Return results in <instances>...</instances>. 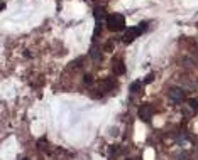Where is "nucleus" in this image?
<instances>
[{
  "mask_svg": "<svg viewBox=\"0 0 198 160\" xmlns=\"http://www.w3.org/2000/svg\"><path fill=\"white\" fill-rule=\"evenodd\" d=\"M107 29L112 30V32H119V30H124L125 27V19L124 15H120V14H112V15L107 17Z\"/></svg>",
  "mask_w": 198,
  "mask_h": 160,
  "instance_id": "nucleus-1",
  "label": "nucleus"
},
{
  "mask_svg": "<svg viewBox=\"0 0 198 160\" xmlns=\"http://www.w3.org/2000/svg\"><path fill=\"white\" fill-rule=\"evenodd\" d=\"M146 27H147V22H142V24H139L137 27H130V29H127L125 30V34H124V44H130V42L134 41V39H137L139 35L142 34V30H146Z\"/></svg>",
  "mask_w": 198,
  "mask_h": 160,
  "instance_id": "nucleus-2",
  "label": "nucleus"
},
{
  "mask_svg": "<svg viewBox=\"0 0 198 160\" xmlns=\"http://www.w3.org/2000/svg\"><path fill=\"white\" fill-rule=\"evenodd\" d=\"M152 113H154V111H152V108L151 106H141V108H139V118H141L142 122H146V123H149L151 122V118H152Z\"/></svg>",
  "mask_w": 198,
  "mask_h": 160,
  "instance_id": "nucleus-3",
  "label": "nucleus"
},
{
  "mask_svg": "<svg viewBox=\"0 0 198 160\" xmlns=\"http://www.w3.org/2000/svg\"><path fill=\"white\" fill-rule=\"evenodd\" d=\"M169 98L174 103H181V101L185 100V93H183L181 88H171L169 89Z\"/></svg>",
  "mask_w": 198,
  "mask_h": 160,
  "instance_id": "nucleus-4",
  "label": "nucleus"
},
{
  "mask_svg": "<svg viewBox=\"0 0 198 160\" xmlns=\"http://www.w3.org/2000/svg\"><path fill=\"white\" fill-rule=\"evenodd\" d=\"M117 86V81L113 79V78H107V79L102 83V89L104 91H110V89H113Z\"/></svg>",
  "mask_w": 198,
  "mask_h": 160,
  "instance_id": "nucleus-5",
  "label": "nucleus"
},
{
  "mask_svg": "<svg viewBox=\"0 0 198 160\" xmlns=\"http://www.w3.org/2000/svg\"><path fill=\"white\" fill-rule=\"evenodd\" d=\"M112 66H113V72H115V74H124L125 72V66H124V63H122L120 59H115Z\"/></svg>",
  "mask_w": 198,
  "mask_h": 160,
  "instance_id": "nucleus-6",
  "label": "nucleus"
},
{
  "mask_svg": "<svg viewBox=\"0 0 198 160\" xmlns=\"http://www.w3.org/2000/svg\"><path fill=\"white\" fill-rule=\"evenodd\" d=\"M105 17V10L102 7H97L95 8V20L97 22H102V19Z\"/></svg>",
  "mask_w": 198,
  "mask_h": 160,
  "instance_id": "nucleus-7",
  "label": "nucleus"
},
{
  "mask_svg": "<svg viewBox=\"0 0 198 160\" xmlns=\"http://www.w3.org/2000/svg\"><path fill=\"white\" fill-rule=\"evenodd\" d=\"M90 56H91V59H93V61H97V63H98L100 61V49L97 46H93L90 49Z\"/></svg>",
  "mask_w": 198,
  "mask_h": 160,
  "instance_id": "nucleus-8",
  "label": "nucleus"
},
{
  "mask_svg": "<svg viewBox=\"0 0 198 160\" xmlns=\"http://www.w3.org/2000/svg\"><path fill=\"white\" fill-rule=\"evenodd\" d=\"M141 81H134L132 84H130V93H137L139 89H141Z\"/></svg>",
  "mask_w": 198,
  "mask_h": 160,
  "instance_id": "nucleus-9",
  "label": "nucleus"
},
{
  "mask_svg": "<svg viewBox=\"0 0 198 160\" xmlns=\"http://www.w3.org/2000/svg\"><path fill=\"white\" fill-rule=\"evenodd\" d=\"M188 103H190V106L193 108V111H198V100H196V98H191Z\"/></svg>",
  "mask_w": 198,
  "mask_h": 160,
  "instance_id": "nucleus-10",
  "label": "nucleus"
},
{
  "mask_svg": "<svg viewBox=\"0 0 198 160\" xmlns=\"http://www.w3.org/2000/svg\"><path fill=\"white\" fill-rule=\"evenodd\" d=\"M83 81H85V84H91V83H93V78H91L90 74H85V78H83Z\"/></svg>",
  "mask_w": 198,
  "mask_h": 160,
  "instance_id": "nucleus-11",
  "label": "nucleus"
},
{
  "mask_svg": "<svg viewBox=\"0 0 198 160\" xmlns=\"http://www.w3.org/2000/svg\"><path fill=\"white\" fill-rule=\"evenodd\" d=\"M37 145H39V147H41V148H43V150H47V148H46V140H39V142H37Z\"/></svg>",
  "mask_w": 198,
  "mask_h": 160,
  "instance_id": "nucleus-12",
  "label": "nucleus"
},
{
  "mask_svg": "<svg viewBox=\"0 0 198 160\" xmlns=\"http://www.w3.org/2000/svg\"><path fill=\"white\" fill-rule=\"evenodd\" d=\"M152 79H154V74H149V76L146 78V79H144V83L149 84V83H152Z\"/></svg>",
  "mask_w": 198,
  "mask_h": 160,
  "instance_id": "nucleus-13",
  "label": "nucleus"
},
{
  "mask_svg": "<svg viewBox=\"0 0 198 160\" xmlns=\"http://www.w3.org/2000/svg\"><path fill=\"white\" fill-rule=\"evenodd\" d=\"M22 160H27V158H22Z\"/></svg>",
  "mask_w": 198,
  "mask_h": 160,
  "instance_id": "nucleus-14",
  "label": "nucleus"
},
{
  "mask_svg": "<svg viewBox=\"0 0 198 160\" xmlns=\"http://www.w3.org/2000/svg\"><path fill=\"white\" fill-rule=\"evenodd\" d=\"M196 46H198V41H196Z\"/></svg>",
  "mask_w": 198,
  "mask_h": 160,
  "instance_id": "nucleus-15",
  "label": "nucleus"
},
{
  "mask_svg": "<svg viewBox=\"0 0 198 160\" xmlns=\"http://www.w3.org/2000/svg\"><path fill=\"white\" fill-rule=\"evenodd\" d=\"M127 160H130V158H127Z\"/></svg>",
  "mask_w": 198,
  "mask_h": 160,
  "instance_id": "nucleus-16",
  "label": "nucleus"
}]
</instances>
